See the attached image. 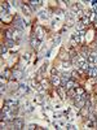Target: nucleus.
Returning <instances> with one entry per match:
<instances>
[{
	"label": "nucleus",
	"mask_w": 97,
	"mask_h": 130,
	"mask_svg": "<svg viewBox=\"0 0 97 130\" xmlns=\"http://www.w3.org/2000/svg\"><path fill=\"white\" fill-rule=\"evenodd\" d=\"M34 35H35V37L38 38L39 40H42V39H43V37H44V29H43L42 26H36Z\"/></svg>",
	"instance_id": "3"
},
{
	"label": "nucleus",
	"mask_w": 97,
	"mask_h": 130,
	"mask_svg": "<svg viewBox=\"0 0 97 130\" xmlns=\"http://www.w3.org/2000/svg\"><path fill=\"white\" fill-rule=\"evenodd\" d=\"M39 17H40V20H43V21L48 20V18H49V12L48 11H42L40 13H39Z\"/></svg>",
	"instance_id": "10"
},
{
	"label": "nucleus",
	"mask_w": 97,
	"mask_h": 130,
	"mask_svg": "<svg viewBox=\"0 0 97 130\" xmlns=\"http://www.w3.org/2000/svg\"><path fill=\"white\" fill-rule=\"evenodd\" d=\"M87 59H88L89 64H96V62H97V52H91Z\"/></svg>",
	"instance_id": "6"
},
{
	"label": "nucleus",
	"mask_w": 97,
	"mask_h": 130,
	"mask_svg": "<svg viewBox=\"0 0 97 130\" xmlns=\"http://www.w3.org/2000/svg\"><path fill=\"white\" fill-rule=\"evenodd\" d=\"M19 7H21V9H22V12L26 14V16H29V14L31 13V9H30V7H29V5H25V4H21V5H19Z\"/></svg>",
	"instance_id": "12"
},
{
	"label": "nucleus",
	"mask_w": 97,
	"mask_h": 130,
	"mask_svg": "<svg viewBox=\"0 0 97 130\" xmlns=\"http://www.w3.org/2000/svg\"><path fill=\"white\" fill-rule=\"evenodd\" d=\"M71 79V74L70 73H64L61 77V81H62V85H65V83L67 82V81H70Z\"/></svg>",
	"instance_id": "11"
},
{
	"label": "nucleus",
	"mask_w": 97,
	"mask_h": 130,
	"mask_svg": "<svg viewBox=\"0 0 97 130\" xmlns=\"http://www.w3.org/2000/svg\"><path fill=\"white\" fill-rule=\"evenodd\" d=\"M75 27H76V31H83L84 30V25L82 22H78L76 25H75Z\"/></svg>",
	"instance_id": "14"
},
{
	"label": "nucleus",
	"mask_w": 97,
	"mask_h": 130,
	"mask_svg": "<svg viewBox=\"0 0 97 130\" xmlns=\"http://www.w3.org/2000/svg\"><path fill=\"white\" fill-rule=\"evenodd\" d=\"M57 92H58V95L61 96V99H65V96H66V94L64 92V90H62V87L60 86V87H57Z\"/></svg>",
	"instance_id": "13"
},
{
	"label": "nucleus",
	"mask_w": 97,
	"mask_h": 130,
	"mask_svg": "<svg viewBox=\"0 0 97 130\" xmlns=\"http://www.w3.org/2000/svg\"><path fill=\"white\" fill-rule=\"evenodd\" d=\"M7 51H8V50H7L5 46H1V50H0V52H1V55H3V56L7 54Z\"/></svg>",
	"instance_id": "20"
},
{
	"label": "nucleus",
	"mask_w": 97,
	"mask_h": 130,
	"mask_svg": "<svg viewBox=\"0 0 97 130\" xmlns=\"http://www.w3.org/2000/svg\"><path fill=\"white\" fill-rule=\"evenodd\" d=\"M12 76H13V79H21V78H23L25 74H23V72L21 69H16V70H13Z\"/></svg>",
	"instance_id": "5"
},
{
	"label": "nucleus",
	"mask_w": 97,
	"mask_h": 130,
	"mask_svg": "<svg viewBox=\"0 0 97 130\" xmlns=\"http://www.w3.org/2000/svg\"><path fill=\"white\" fill-rule=\"evenodd\" d=\"M29 3H30V5L34 9H36L39 5H43L44 1H43V0H31V1H29Z\"/></svg>",
	"instance_id": "8"
},
{
	"label": "nucleus",
	"mask_w": 97,
	"mask_h": 130,
	"mask_svg": "<svg viewBox=\"0 0 97 130\" xmlns=\"http://www.w3.org/2000/svg\"><path fill=\"white\" fill-rule=\"evenodd\" d=\"M29 85H30V87H31V88H38V87H39V85L36 83V81H34V79H31Z\"/></svg>",
	"instance_id": "15"
},
{
	"label": "nucleus",
	"mask_w": 97,
	"mask_h": 130,
	"mask_svg": "<svg viewBox=\"0 0 97 130\" xmlns=\"http://www.w3.org/2000/svg\"><path fill=\"white\" fill-rule=\"evenodd\" d=\"M40 43H42V40H39L38 38L35 37V35H32V37H31V39H30V46H31L32 48H38Z\"/></svg>",
	"instance_id": "4"
},
{
	"label": "nucleus",
	"mask_w": 97,
	"mask_h": 130,
	"mask_svg": "<svg viewBox=\"0 0 97 130\" xmlns=\"http://www.w3.org/2000/svg\"><path fill=\"white\" fill-rule=\"evenodd\" d=\"M52 85L54 86V87H60V86L62 85V81H61V78H60V77H57V76L52 77Z\"/></svg>",
	"instance_id": "7"
},
{
	"label": "nucleus",
	"mask_w": 97,
	"mask_h": 130,
	"mask_svg": "<svg viewBox=\"0 0 97 130\" xmlns=\"http://www.w3.org/2000/svg\"><path fill=\"white\" fill-rule=\"evenodd\" d=\"M65 126H66V129H69V130H74V129H76V126H75V125H71V124H66Z\"/></svg>",
	"instance_id": "19"
},
{
	"label": "nucleus",
	"mask_w": 97,
	"mask_h": 130,
	"mask_svg": "<svg viewBox=\"0 0 97 130\" xmlns=\"http://www.w3.org/2000/svg\"><path fill=\"white\" fill-rule=\"evenodd\" d=\"M27 25H29L27 21H25L23 18H21V17H16V20H14V29H18V30L23 31Z\"/></svg>",
	"instance_id": "1"
},
{
	"label": "nucleus",
	"mask_w": 97,
	"mask_h": 130,
	"mask_svg": "<svg viewBox=\"0 0 97 130\" xmlns=\"http://www.w3.org/2000/svg\"><path fill=\"white\" fill-rule=\"evenodd\" d=\"M5 90H7L5 85H1V88H0V94H1V95H3V94L5 92Z\"/></svg>",
	"instance_id": "24"
},
{
	"label": "nucleus",
	"mask_w": 97,
	"mask_h": 130,
	"mask_svg": "<svg viewBox=\"0 0 97 130\" xmlns=\"http://www.w3.org/2000/svg\"><path fill=\"white\" fill-rule=\"evenodd\" d=\"M61 42V37H57L56 39H53V42H52V46L54 47V46H58V43Z\"/></svg>",
	"instance_id": "17"
},
{
	"label": "nucleus",
	"mask_w": 97,
	"mask_h": 130,
	"mask_svg": "<svg viewBox=\"0 0 97 130\" xmlns=\"http://www.w3.org/2000/svg\"><path fill=\"white\" fill-rule=\"evenodd\" d=\"M7 43H8V47H13L16 40H7Z\"/></svg>",
	"instance_id": "22"
},
{
	"label": "nucleus",
	"mask_w": 97,
	"mask_h": 130,
	"mask_svg": "<svg viewBox=\"0 0 97 130\" xmlns=\"http://www.w3.org/2000/svg\"><path fill=\"white\" fill-rule=\"evenodd\" d=\"M74 86H78V85L74 82V79H72V78L70 79V81H67L66 83H65V88H66V90H71V88L74 87Z\"/></svg>",
	"instance_id": "9"
},
{
	"label": "nucleus",
	"mask_w": 97,
	"mask_h": 130,
	"mask_svg": "<svg viewBox=\"0 0 97 130\" xmlns=\"http://www.w3.org/2000/svg\"><path fill=\"white\" fill-rule=\"evenodd\" d=\"M30 57H31V55L29 54V52H26V54H23V55H22V60H23V61H26V62H27L29 60H30Z\"/></svg>",
	"instance_id": "16"
},
{
	"label": "nucleus",
	"mask_w": 97,
	"mask_h": 130,
	"mask_svg": "<svg viewBox=\"0 0 97 130\" xmlns=\"http://www.w3.org/2000/svg\"><path fill=\"white\" fill-rule=\"evenodd\" d=\"M61 57H62L64 60H65V59H66V60H69V57H70V56H69V54L66 52V54H62V56H61Z\"/></svg>",
	"instance_id": "25"
},
{
	"label": "nucleus",
	"mask_w": 97,
	"mask_h": 130,
	"mask_svg": "<svg viewBox=\"0 0 97 130\" xmlns=\"http://www.w3.org/2000/svg\"><path fill=\"white\" fill-rule=\"evenodd\" d=\"M70 66H71V64H70V61H66V62H62V68L64 69H67V68H70Z\"/></svg>",
	"instance_id": "18"
},
{
	"label": "nucleus",
	"mask_w": 97,
	"mask_h": 130,
	"mask_svg": "<svg viewBox=\"0 0 97 130\" xmlns=\"http://www.w3.org/2000/svg\"><path fill=\"white\" fill-rule=\"evenodd\" d=\"M38 127V125H35V124H30V125H27V126L25 127V129H36Z\"/></svg>",
	"instance_id": "21"
},
{
	"label": "nucleus",
	"mask_w": 97,
	"mask_h": 130,
	"mask_svg": "<svg viewBox=\"0 0 97 130\" xmlns=\"http://www.w3.org/2000/svg\"><path fill=\"white\" fill-rule=\"evenodd\" d=\"M50 73H52V77H54V76H57V74H58V70H57V69L53 68L52 70H50Z\"/></svg>",
	"instance_id": "23"
},
{
	"label": "nucleus",
	"mask_w": 97,
	"mask_h": 130,
	"mask_svg": "<svg viewBox=\"0 0 97 130\" xmlns=\"http://www.w3.org/2000/svg\"><path fill=\"white\" fill-rule=\"evenodd\" d=\"M29 87H30V86H29L27 83H21V85L18 86V88H17V92H16L17 98H18V96L25 95V94H27V92H29V90H30Z\"/></svg>",
	"instance_id": "2"
}]
</instances>
